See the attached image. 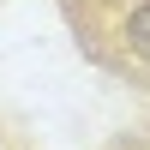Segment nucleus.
Here are the masks:
<instances>
[{
    "label": "nucleus",
    "mask_w": 150,
    "mask_h": 150,
    "mask_svg": "<svg viewBox=\"0 0 150 150\" xmlns=\"http://www.w3.org/2000/svg\"><path fill=\"white\" fill-rule=\"evenodd\" d=\"M0 150H6V138H0Z\"/></svg>",
    "instance_id": "obj_2"
},
{
    "label": "nucleus",
    "mask_w": 150,
    "mask_h": 150,
    "mask_svg": "<svg viewBox=\"0 0 150 150\" xmlns=\"http://www.w3.org/2000/svg\"><path fill=\"white\" fill-rule=\"evenodd\" d=\"M90 48L108 66L132 72V78H150V0H96Z\"/></svg>",
    "instance_id": "obj_1"
}]
</instances>
